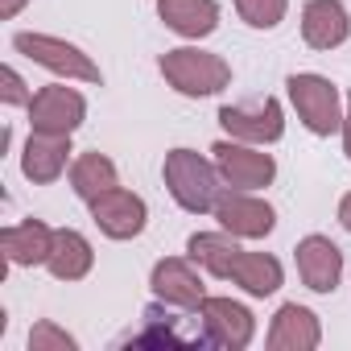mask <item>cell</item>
Returning <instances> with one entry per match:
<instances>
[{"label": "cell", "instance_id": "cell-1", "mask_svg": "<svg viewBox=\"0 0 351 351\" xmlns=\"http://www.w3.org/2000/svg\"><path fill=\"white\" fill-rule=\"evenodd\" d=\"M161 178H165V191L173 195V203L182 211H191V215L215 211L219 195L228 191L223 178H219V165L207 161L195 149H169L165 165H161Z\"/></svg>", "mask_w": 351, "mask_h": 351}, {"label": "cell", "instance_id": "cell-2", "mask_svg": "<svg viewBox=\"0 0 351 351\" xmlns=\"http://www.w3.org/2000/svg\"><path fill=\"white\" fill-rule=\"evenodd\" d=\"M161 79L186 95V99H203V95H219L228 83H232V66L228 58L211 54V50H199V46H178V50H165L161 54Z\"/></svg>", "mask_w": 351, "mask_h": 351}, {"label": "cell", "instance_id": "cell-3", "mask_svg": "<svg viewBox=\"0 0 351 351\" xmlns=\"http://www.w3.org/2000/svg\"><path fill=\"white\" fill-rule=\"evenodd\" d=\"M289 91V104L298 112V120L314 132V136H330L343 128V95L339 87L326 79V75H314V71H302V75H289L285 83Z\"/></svg>", "mask_w": 351, "mask_h": 351}, {"label": "cell", "instance_id": "cell-4", "mask_svg": "<svg viewBox=\"0 0 351 351\" xmlns=\"http://www.w3.org/2000/svg\"><path fill=\"white\" fill-rule=\"evenodd\" d=\"M13 50L25 54L29 62L54 71L58 79H79V83H104V71L75 46V42H62V38H50V34H13Z\"/></svg>", "mask_w": 351, "mask_h": 351}, {"label": "cell", "instance_id": "cell-5", "mask_svg": "<svg viewBox=\"0 0 351 351\" xmlns=\"http://www.w3.org/2000/svg\"><path fill=\"white\" fill-rule=\"evenodd\" d=\"M219 178L232 191H265L277 178V161L273 153H265V145H248V141H215L211 145Z\"/></svg>", "mask_w": 351, "mask_h": 351}, {"label": "cell", "instance_id": "cell-6", "mask_svg": "<svg viewBox=\"0 0 351 351\" xmlns=\"http://www.w3.org/2000/svg\"><path fill=\"white\" fill-rule=\"evenodd\" d=\"M199 318V343L211 347H228V351H244L256 335V322L248 314V306L232 302V298H203V306L195 310Z\"/></svg>", "mask_w": 351, "mask_h": 351}, {"label": "cell", "instance_id": "cell-7", "mask_svg": "<svg viewBox=\"0 0 351 351\" xmlns=\"http://www.w3.org/2000/svg\"><path fill=\"white\" fill-rule=\"evenodd\" d=\"M219 124L232 141H248V145H273L285 132V112L273 95L252 99V104H223L219 108Z\"/></svg>", "mask_w": 351, "mask_h": 351}, {"label": "cell", "instance_id": "cell-8", "mask_svg": "<svg viewBox=\"0 0 351 351\" xmlns=\"http://www.w3.org/2000/svg\"><path fill=\"white\" fill-rule=\"evenodd\" d=\"M215 219H219V228L223 232H232L236 240H265L273 228H277V211L265 203V199H256V191H223L219 195V203H215V211H211Z\"/></svg>", "mask_w": 351, "mask_h": 351}, {"label": "cell", "instance_id": "cell-9", "mask_svg": "<svg viewBox=\"0 0 351 351\" xmlns=\"http://www.w3.org/2000/svg\"><path fill=\"white\" fill-rule=\"evenodd\" d=\"M83 120H87V99H83L75 87H66V83L42 87V91L29 99V128H34V132L71 136Z\"/></svg>", "mask_w": 351, "mask_h": 351}, {"label": "cell", "instance_id": "cell-10", "mask_svg": "<svg viewBox=\"0 0 351 351\" xmlns=\"http://www.w3.org/2000/svg\"><path fill=\"white\" fill-rule=\"evenodd\" d=\"M87 207H91V219L99 223V232H104L108 240H136V236L145 232V223H149L145 199L132 195V191H124V186H116V191L91 199Z\"/></svg>", "mask_w": 351, "mask_h": 351}, {"label": "cell", "instance_id": "cell-11", "mask_svg": "<svg viewBox=\"0 0 351 351\" xmlns=\"http://www.w3.org/2000/svg\"><path fill=\"white\" fill-rule=\"evenodd\" d=\"M149 285H153L157 302L178 306V310H199L203 298H207V285H203V277L195 273V261H191V256H186V261H182V256H165V261H157Z\"/></svg>", "mask_w": 351, "mask_h": 351}, {"label": "cell", "instance_id": "cell-12", "mask_svg": "<svg viewBox=\"0 0 351 351\" xmlns=\"http://www.w3.org/2000/svg\"><path fill=\"white\" fill-rule=\"evenodd\" d=\"M293 256H298V277H302L306 289L335 293V285L343 277V252H339V244L330 236H306V240H298Z\"/></svg>", "mask_w": 351, "mask_h": 351}, {"label": "cell", "instance_id": "cell-13", "mask_svg": "<svg viewBox=\"0 0 351 351\" xmlns=\"http://www.w3.org/2000/svg\"><path fill=\"white\" fill-rule=\"evenodd\" d=\"M71 161V136H54V132H34L21 149V173L34 186H50L62 178V169Z\"/></svg>", "mask_w": 351, "mask_h": 351}, {"label": "cell", "instance_id": "cell-14", "mask_svg": "<svg viewBox=\"0 0 351 351\" xmlns=\"http://www.w3.org/2000/svg\"><path fill=\"white\" fill-rule=\"evenodd\" d=\"M302 38L310 50H335L351 38V17L343 0H306L302 9Z\"/></svg>", "mask_w": 351, "mask_h": 351}, {"label": "cell", "instance_id": "cell-15", "mask_svg": "<svg viewBox=\"0 0 351 351\" xmlns=\"http://www.w3.org/2000/svg\"><path fill=\"white\" fill-rule=\"evenodd\" d=\"M0 248H5V261L17 265V269H34V265H46L50 252H54V228L42 223V219H21V223H9L0 232Z\"/></svg>", "mask_w": 351, "mask_h": 351}, {"label": "cell", "instance_id": "cell-16", "mask_svg": "<svg viewBox=\"0 0 351 351\" xmlns=\"http://www.w3.org/2000/svg\"><path fill=\"white\" fill-rule=\"evenodd\" d=\"M157 17L165 29H173L178 38H211L219 29V5L215 0H157Z\"/></svg>", "mask_w": 351, "mask_h": 351}, {"label": "cell", "instance_id": "cell-17", "mask_svg": "<svg viewBox=\"0 0 351 351\" xmlns=\"http://www.w3.org/2000/svg\"><path fill=\"white\" fill-rule=\"evenodd\" d=\"M322 339L318 330V318L298 306V302H285L277 314H273V326H269V347L273 351H314Z\"/></svg>", "mask_w": 351, "mask_h": 351}, {"label": "cell", "instance_id": "cell-18", "mask_svg": "<svg viewBox=\"0 0 351 351\" xmlns=\"http://www.w3.org/2000/svg\"><path fill=\"white\" fill-rule=\"evenodd\" d=\"M95 265V252H91V240L75 228H58L54 232V252L46 261V269L58 277V281H83Z\"/></svg>", "mask_w": 351, "mask_h": 351}, {"label": "cell", "instance_id": "cell-19", "mask_svg": "<svg viewBox=\"0 0 351 351\" xmlns=\"http://www.w3.org/2000/svg\"><path fill=\"white\" fill-rule=\"evenodd\" d=\"M228 281H236L252 298H269V293L281 289L285 273H281V261L269 256V252H240L236 265H232V273H228Z\"/></svg>", "mask_w": 351, "mask_h": 351}, {"label": "cell", "instance_id": "cell-20", "mask_svg": "<svg viewBox=\"0 0 351 351\" xmlns=\"http://www.w3.org/2000/svg\"><path fill=\"white\" fill-rule=\"evenodd\" d=\"M116 186H120V173H116L112 157H104V153H79L75 157V165H71V191L83 203H91V199H99V195H108Z\"/></svg>", "mask_w": 351, "mask_h": 351}, {"label": "cell", "instance_id": "cell-21", "mask_svg": "<svg viewBox=\"0 0 351 351\" xmlns=\"http://www.w3.org/2000/svg\"><path fill=\"white\" fill-rule=\"evenodd\" d=\"M240 252H244V248L236 244L232 232H195V236L186 240V256H191L199 269H207L211 277H228Z\"/></svg>", "mask_w": 351, "mask_h": 351}, {"label": "cell", "instance_id": "cell-22", "mask_svg": "<svg viewBox=\"0 0 351 351\" xmlns=\"http://www.w3.org/2000/svg\"><path fill=\"white\" fill-rule=\"evenodd\" d=\"M128 343L132 347H186L191 339L178 335V318L173 314H165L161 306H149L145 310V330L128 335Z\"/></svg>", "mask_w": 351, "mask_h": 351}, {"label": "cell", "instance_id": "cell-23", "mask_svg": "<svg viewBox=\"0 0 351 351\" xmlns=\"http://www.w3.org/2000/svg\"><path fill=\"white\" fill-rule=\"evenodd\" d=\"M285 9H289V0H236L240 21L252 29H277L285 21Z\"/></svg>", "mask_w": 351, "mask_h": 351}, {"label": "cell", "instance_id": "cell-24", "mask_svg": "<svg viewBox=\"0 0 351 351\" xmlns=\"http://www.w3.org/2000/svg\"><path fill=\"white\" fill-rule=\"evenodd\" d=\"M75 347H79V339L66 335L62 326H54L50 318H42V322L29 330V351H75Z\"/></svg>", "mask_w": 351, "mask_h": 351}, {"label": "cell", "instance_id": "cell-25", "mask_svg": "<svg viewBox=\"0 0 351 351\" xmlns=\"http://www.w3.org/2000/svg\"><path fill=\"white\" fill-rule=\"evenodd\" d=\"M0 83H5V87H0V99H5L9 108H29L34 91L25 87V79H21L13 66H5V71H0Z\"/></svg>", "mask_w": 351, "mask_h": 351}, {"label": "cell", "instance_id": "cell-26", "mask_svg": "<svg viewBox=\"0 0 351 351\" xmlns=\"http://www.w3.org/2000/svg\"><path fill=\"white\" fill-rule=\"evenodd\" d=\"M339 132H343V153L351 157V95H347V112H343V128Z\"/></svg>", "mask_w": 351, "mask_h": 351}, {"label": "cell", "instance_id": "cell-27", "mask_svg": "<svg viewBox=\"0 0 351 351\" xmlns=\"http://www.w3.org/2000/svg\"><path fill=\"white\" fill-rule=\"evenodd\" d=\"M25 5H29V0H0V17H5V21H13V17L25 9Z\"/></svg>", "mask_w": 351, "mask_h": 351}, {"label": "cell", "instance_id": "cell-28", "mask_svg": "<svg viewBox=\"0 0 351 351\" xmlns=\"http://www.w3.org/2000/svg\"><path fill=\"white\" fill-rule=\"evenodd\" d=\"M339 223L351 232V195H343V203H339Z\"/></svg>", "mask_w": 351, "mask_h": 351}]
</instances>
